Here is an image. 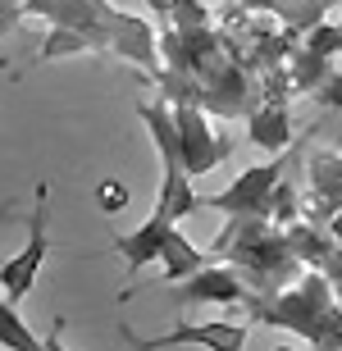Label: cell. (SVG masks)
I'll return each instance as SVG.
<instances>
[{"instance_id":"cell-9","label":"cell","mask_w":342,"mask_h":351,"mask_svg":"<svg viewBox=\"0 0 342 351\" xmlns=\"http://www.w3.org/2000/svg\"><path fill=\"white\" fill-rule=\"evenodd\" d=\"M278 178H283V156H274L269 165H256L247 173H237L228 192L201 196V206L219 210V215H269V196H274Z\"/></svg>"},{"instance_id":"cell-17","label":"cell","mask_w":342,"mask_h":351,"mask_svg":"<svg viewBox=\"0 0 342 351\" xmlns=\"http://www.w3.org/2000/svg\"><path fill=\"white\" fill-rule=\"evenodd\" d=\"M269 223H278V228H288V223L302 219V187H292L288 178H278L274 196H269V215H265Z\"/></svg>"},{"instance_id":"cell-5","label":"cell","mask_w":342,"mask_h":351,"mask_svg":"<svg viewBox=\"0 0 342 351\" xmlns=\"http://www.w3.org/2000/svg\"><path fill=\"white\" fill-rule=\"evenodd\" d=\"M247 324L288 328L315 351H342V301L324 274L306 269L278 297H247Z\"/></svg>"},{"instance_id":"cell-6","label":"cell","mask_w":342,"mask_h":351,"mask_svg":"<svg viewBox=\"0 0 342 351\" xmlns=\"http://www.w3.org/2000/svg\"><path fill=\"white\" fill-rule=\"evenodd\" d=\"M46 201H51V187L37 182V201H32V210H27V242H23L19 256H10V261L0 265V287H5V301H14V306H23L27 292L37 287L41 261H46V251H51V237H46L51 210H46Z\"/></svg>"},{"instance_id":"cell-12","label":"cell","mask_w":342,"mask_h":351,"mask_svg":"<svg viewBox=\"0 0 342 351\" xmlns=\"http://www.w3.org/2000/svg\"><path fill=\"white\" fill-rule=\"evenodd\" d=\"M247 137H251V146H260V151H274V156H283V151H288V142H292L288 96H265V101L247 114Z\"/></svg>"},{"instance_id":"cell-21","label":"cell","mask_w":342,"mask_h":351,"mask_svg":"<svg viewBox=\"0 0 342 351\" xmlns=\"http://www.w3.org/2000/svg\"><path fill=\"white\" fill-rule=\"evenodd\" d=\"M23 19V0H0V37H10Z\"/></svg>"},{"instance_id":"cell-4","label":"cell","mask_w":342,"mask_h":351,"mask_svg":"<svg viewBox=\"0 0 342 351\" xmlns=\"http://www.w3.org/2000/svg\"><path fill=\"white\" fill-rule=\"evenodd\" d=\"M210 265H233L251 297H278L306 274V265L292 256L288 237L265 215H228L224 233L210 242Z\"/></svg>"},{"instance_id":"cell-7","label":"cell","mask_w":342,"mask_h":351,"mask_svg":"<svg viewBox=\"0 0 342 351\" xmlns=\"http://www.w3.org/2000/svg\"><path fill=\"white\" fill-rule=\"evenodd\" d=\"M173 128H178V151H183V165H187L192 178L219 169V165L233 156V146H237L228 132L215 128L210 114L197 110V105H173Z\"/></svg>"},{"instance_id":"cell-15","label":"cell","mask_w":342,"mask_h":351,"mask_svg":"<svg viewBox=\"0 0 342 351\" xmlns=\"http://www.w3.org/2000/svg\"><path fill=\"white\" fill-rule=\"evenodd\" d=\"M151 10L164 19V27H210L215 10L206 0H151Z\"/></svg>"},{"instance_id":"cell-3","label":"cell","mask_w":342,"mask_h":351,"mask_svg":"<svg viewBox=\"0 0 342 351\" xmlns=\"http://www.w3.org/2000/svg\"><path fill=\"white\" fill-rule=\"evenodd\" d=\"M142 123L151 128V142H156V156H160V187H156V210L151 219L137 228V233H123L114 237V251L123 256L128 274L146 269V265H160V251L169 242V233L178 223L201 210V192L192 187V173L183 165V151H178V128H173V105L164 101H142L137 105Z\"/></svg>"},{"instance_id":"cell-25","label":"cell","mask_w":342,"mask_h":351,"mask_svg":"<svg viewBox=\"0 0 342 351\" xmlns=\"http://www.w3.org/2000/svg\"><path fill=\"white\" fill-rule=\"evenodd\" d=\"M0 215H5V210H0Z\"/></svg>"},{"instance_id":"cell-11","label":"cell","mask_w":342,"mask_h":351,"mask_svg":"<svg viewBox=\"0 0 342 351\" xmlns=\"http://www.w3.org/2000/svg\"><path fill=\"white\" fill-rule=\"evenodd\" d=\"M251 287L242 283V274L233 265H206L201 274L178 283V301L183 306H201V301H215V306H247Z\"/></svg>"},{"instance_id":"cell-23","label":"cell","mask_w":342,"mask_h":351,"mask_svg":"<svg viewBox=\"0 0 342 351\" xmlns=\"http://www.w3.org/2000/svg\"><path fill=\"white\" fill-rule=\"evenodd\" d=\"M329 233H333V237H338V242H342V206L333 210V219H329Z\"/></svg>"},{"instance_id":"cell-10","label":"cell","mask_w":342,"mask_h":351,"mask_svg":"<svg viewBox=\"0 0 342 351\" xmlns=\"http://www.w3.org/2000/svg\"><path fill=\"white\" fill-rule=\"evenodd\" d=\"M283 237H288L292 256H297V261H302L310 274H324L333 287H342V242L329 233V228L297 219V223H288V228H283Z\"/></svg>"},{"instance_id":"cell-22","label":"cell","mask_w":342,"mask_h":351,"mask_svg":"<svg viewBox=\"0 0 342 351\" xmlns=\"http://www.w3.org/2000/svg\"><path fill=\"white\" fill-rule=\"evenodd\" d=\"M64 324H69L64 315H55V319H51V333L41 338V351H69L64 347Z\"/></svg>"},{"instance_id":"cell-19","label":"cell","mask_w":342,"mask_h":351,"mask_svg":"<svg viewBox=\"0 0 342 351\" xmlns=\"http://www.w3.org/2000/svg\"><path fill=\"white\" fill-rule=\"evenodd\" d=\"M128 182L119 178H101V187H96V206H101V215H123V206H128Z\"/></svg>"},{"instance_id":"cell-8","label":"cell","mask_w":342,"mask_h":351,"mask_svg":"<svg viewBox=\"0 0 342 351\" xmlns=\"http://www.w3.org/2000/svg\"><path fill=\"white\" fill-rule=\"evenodd\" d=\"M251 324L242 319H206V324H178L160 338H132L128 342L137 351H169V347H206V351H247Z\"/></svg>"},{"instance_id":"cell-13","label":"cell","mask_w":342,"mask_h":351,"mask_svg":"<svg viewBox=\"0 0 342 351\" xmlns=\"http://www.w3.org/2000/svg\"><path fill=\"white\" fill-rule=\"evenodd\" d=\"M228 5H242L247 14H269L288 27L292 37H306L315 23H324L333 0H228Z\"/></svg>"},{"instance_id":"cell-14","label":"cell","mask_w":342,"mask_h":351,"mask_svg":"<svg viewBox=\"0 0 342 351\" xmlns=\"http://www.w3.org/2000/svg\"><path fill=\"white\" fill-rule=\"evenodd\" d=\"M206 265H210V256H206V251H197V242H187V237L173 228L169 242H164V251H160V269H164V278L183 283V278L201 274Z\"/></svg>"},{"instance_id":"cell-20","label":"cell","mask_w":342,"mask_h":351,"mask_svg":"<svg viewBox=\"0 0 342 351\" xmlns=\"http://www.w3.org/2000/svg\"><path fill=\"white\" fill-rule=\"evenodd\" d=\"M315 101H319V105H329V110H342V73H338V69H333L329 78H324V87L315 91Z\"/></svg>"},{"instance_id":"cell-16","label":"cell","mask_w":342,"mask_h":351,"mask_svg":"<svg viewBox=\"0 0 342 351\" xmlns=\"http://www.w3.org/2000/svg\"><path fill=\"white\" fill-rule=\"evenodd\" d=\"M0 347L5 351H41V338L23 324V315L14 301L0 297Z\"/></svg>"},{"instance_id":"cell-24","label":"cell","mask_w":342,"mask_h":351,"mask_svg":"<svg viewBox=\"0 0 342 351\" xmlns=\"http://www.w3.org/2000/svg\"><path fill=\"white\" fill-rule=\"evenodd\" d=\"M278 351H297V347H278Z\"/></svg>"},{"instance_id":"cell-18","label":"cell","mask_w":342,"mask_h":351,"mask_svg":"<svg viewBox=\"0 0 342 351\" xmlns=\"http://www.w3.org/2000/svg\"><path fill=\"white\" fill-rule=\"evenodd\" d=\"M302 46L310 55H319V60H338L342 55V23H315L302 37Z\"/></svg>"},{"instance_id":"cell-1","label":"cell","mask_w":342,"mask_h":351,"mask_svg":"<svg viewBox=\"0 0 342 351\" xmlns=\"http://www.w3.org/2000/svg\"><path fill=\"white\" fill-rule=\"evenodd\" d=\"M156 87L164 105H197L210 119H247L265 101V78L256 73L247 46L219 27H164L160 32Z\"/></svg>"},{"instance_id":"cell-2","label":"cell","mask_w":342,"mask_h":351,"mask_svg":"<svg viewBox=\"0 0 342 351\" xmlns=\"http://www.w3.org/2000/svg\"><path fill=\"white\" fill-rule=\"evenodd\" d=\"M23 19H46L51 32L41 41L37 60H69V55H119L156 78L164 60H160V32L146 19L119 10L110 0H23Z\"/></svg>"}]
</instances>
